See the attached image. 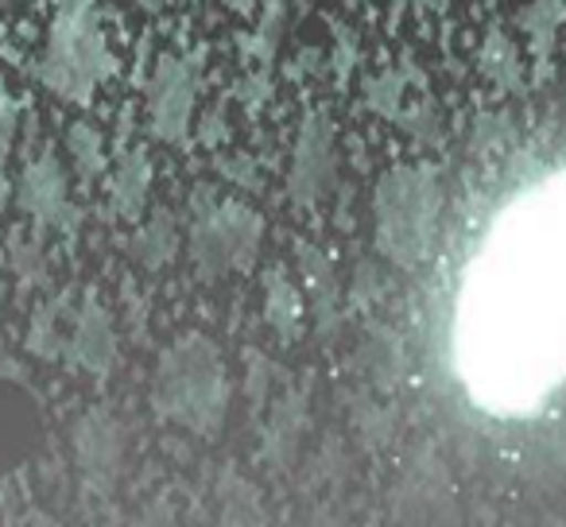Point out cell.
Here are the masks:
<instances>
[{
	"mask_svg": "<svg viewBox=\"0 0 566 527\" xmlns=\"http://www.w3.org/2000/svg\"><path fill=\"white\" fill-rule=\"evenodd\" d=\"M17 268L20 272H32V276H40V249L35 244H17Z\"/></svg>",
	"mask_w": 566,
	"mask_h": 527,
	"instance_id": "cell-18",
	"label": "cell"
},
{
	"mask_svg": "<svg viewBox=\"0 0 566 527\" xmlns=\"http://www.w3.org/2000/svg\"><path fill=\"white\" fill-rule=\"evenodd\" d=\"M198 105V59L164 55L148 82L151 133L164 144H179L190 133V117Z\"/></svg>",
	"mask_w": 566,
	"mask_h": 527,
	"instance_id": "cell-5",
	"label": "cell"
},
{
	"mask_svg": "<svg viewBox=\"0 0 566 527\" xmlns=\"http://www.w3.org/2000/svg\"><path fill=\"white\" fill-rule=\"evenodd\" d=\"M74 450H78L82 470L102 488H109L120 470V454H125L120 426L109 419V411H86V419H82L78 431H74Z\"/></svg>",
	"mask_w": 566,
	"mask_h": 527,
	"instance_id": "cell-8",
	"label": "cell"
},
{
	"mask_svg": "<svg viewBox=\"0 0 566 527\" xmlns=\"http://www.w3.org/2000/svg\"><path fill=\"white\" fill-rule=\"evenodd\" d=\"M17 194H20L24 213H32L35 218V225H48V229H71L74 225V205H71V198H66V179L51 156L28 164V171L20 175Z\"/></svg>",
	"mask_w": 566,
	"mask_h": 527,
	"instance_id": "cell-7",
	"label": "cell"
},
{
	"mask_svg": "<svg viewBox=\"0 0 566 527\" xmlns=\"http://www.w3.org/2000/svg\"><path fill=\"white\" fill-rule=\"evenodd\" d=\"M133 4H136V9H144V12H164L171 0H133Z\"/></svg>",
	"mask_w": 566,
	"mask_h": 527,
	"instance_id": "cell-19",
	"label": "cell"
},
{
	"mask_svg": "<svg viewBox=\"0 0 566 527\" xmlns=\"http://www.w3.org/2000/svg\"><path fill=\"white\" fill-rule=\"evenodd\" d=\"M349 4H365V0H349Z\"/></svg>",
	"mask_w": 566,
	"mask_h": 527,
	"instance_id": "cell-22",
	"label": "cell"
},
{
	"mask_svg": "<svg viewBox=\"0 0 566 527\" xmlns=\"http://www.w3.org/2000/svg\"><path fill=\"white\" fill-rule=\"evenodd\" d=\"M300 260H303V272H307V284L315 287V318H318V330H331L334 315H331V303L338 299V284H334V272L326 264V256L318 249H307L300 244Z\"/></svg>",
	"mask_w": 566,
	"mask_h": 527,
	"instance_id": "cell-12",
	"label": "cell"
},
{
	"mask_svg": "<svg viewBox=\"0 0 566 527\" xmlns=\"http://www.w3.org/2000/svg\"><path fill=\"white\" fill-rule=\"evenodd\" d=\"M148 187H151V167L140 151H128L120 159V171L113 179V213L120 218H136L144 210V198H148Z\"/></svg>",
	"mask_w": 566,
	"mask_h": 527,
	"instance_id": "cell-10",
	"label": "cell"
},
{
	"mask_svg": "<svg viewBox=\"0 0 566 527\" xmlns=\"http://www.w3.org/2000/svg\"><path fill=\"white\" fill-rule=\"evenodd\" d=\"M113 74V55L94 0H63L40 59V82L51 94L86 105Z\"/></svg>",
	"mask_w": 566,
	"mask_h": 527,
	"instance_id": "cell-1",
	"label": "cell"
},
{
	"mask_svg": "<svg viewBox=\"0 0 566 527\" xmlns=\"http://www.w3.org/2000/svg\"><path fill=\"white\" fill-rule=\"evenodd\" d=\"M260 249V218L241 202H218L190 229V260L202 280L249 268Z\"/></svg>",
	"mask_w": 566,
	"mask_h": 527,
	"instance_id": "cell-4",
	"label": "cell"
},
{
	"mask_svg": "<svg viewBox=\"0 0 566 527\" xmlns=\"http://www.w3.org/2000/svg\"><path fill=\"white\" fill-rule=\"evenodd\" d=\"M400 89H403L400 74L388 71V74H380L377 82H369V86H365V94H369L373 109L385 113V117H396V105H400Z\"/></svg>",
	"mask_w": 566,
	"mask_h": 527,
	"instance_id": "cell-16",
	"label": "cell"
},
{
	"mask_svg": "<svg viewBox=\"0 0 566 527\" xmlns=\"http://www.w3.org/2000/svg\"><path fill=\"white\" fill-rule=\"evenodd\" d=\"M334 179H338V151H334V128L326 117H307L300 128V144H295L292 159V179L287 190L300 205H311L318 198L331 194Z\"/></svg>",
	"mask_w": 566,
	"mask_h": 527,
	"instance_id": "cell-6",
	"label": "cell"
},
{
	"mask_svg": "<svg viewBox=\"0 0 566 527\" xmlns=\"http://www.w3.org/2000/svg\"><path fill=\"white\" fill-rule=\"evenodd\" d=\"M175 244H179V236H175L171 218H167V213H159L148 229H140V233H136L133 256L140 260V268H164L167 260L175 256Z\"/></svg>",
	"mask_w": 566,
	"mask_h": 527,
	"instance_id": "cell-13",
	"label": "cell"
},
{
	"mask_svg": "<svg viewBox=\"0 0 566 527\" xmlns=\"http://www.w3.org/2000/svg\"><path fill=\"white\" fill-rule=\"evenodd\" d=\"M226 4L233 12H252V9H256V0H226Z\"/></svg>",
	"mask_w": 566,
	"mask_h": 527,
	"instance_id": "cell-20",
	"label": "cell"
},
{
	"mask_svg": "<svg viewBox=\"0 0 566 527\" xmlns=\"http://www.w3.org/2000/svg\"><path fill=\"white\" fill-rule=\"evenodd\" d=\"M419 4H423V9H442L447 0H419Z\"/></svg>",
	"mask_w": 566,
	"mask_h": 527,
	"instance_id": "cell-21",
	"label": "cell"
},
{
	"mask_svg": "<svg viewBox=\"0 0 566 527\" xmlns=\"http://www.w3.org/2000/svg\"><path fill=\"white\" fill-rule=\"evenodd\" d=\"M151 403L164 419L182 423L198 434H210L226 419L229 384L218 361V349L202 338H187L159 361Z\"/></svg>",
	"mask_w": 566,
	"mask_h": 527,
	"instance_id": "cell-2",
	"label": "cell"
},
{
	"mask_svg": "<svg viewBox=\"0 0 566 527\" xmlns=\"http://www.w3.org/2000/svg\"><path fill=\"white\" fill-rule=\"evenodd\" d=\"M74 365L90 372H109L113 361H117V334H113V323L97 303H86L74 318V334L71 346H66Z\"/></svg>",
	"mask_w": 566,
	"mask_h": 527,
	"instance_id": "cell-9",
	"label": "cell"
},
{
	"mask_svg": "<svg viewBox=\"0 0 566 527\" xmlns=\"http://www.w3.org/2000/svg\"><path fill=\"white\" fill-rule=\"evenodd\" d=\"M12 133H17V109H12L9 94H4V89H0V164H4V159H9Z\"/></svg>",
	"mask_w": 566,
	"mask_h": 527,
	"instance_id": "cell-17",
	"label": "cell"
},
{
	"mask_svg": "<svg viewBox=\"0 0 566 527\" xmlns=\"http://www.w3.org/2000/svg\"><path fill=\"white\" fill-rule=\"evenodd\" d=\"M283 24H287V9H283V4H272L264 24H260V32L252 35V48H249L260 63H272L275 48H280V40H283Z\"/></svg>",
	"mask_w": 566,
	"mask_h": 527,
	"instance_id": "cell-15",
	"label": "cell"
},
{
	"mask_svg": "<svg viewBox=\"0 0 566 527\" xmlns=\"http://www.w3.org/2000/svg\"><path fill=\"white\" fill-rule=\"evenodd\" d=\"M439 182L423 167H396L377 187V244L396 264H419L434 241Z\"/></svg>",
	"mask_w": 566,
	"mask_h": 527,
	"instance_id": "cell-3",
	"label": "cell"
},
{
	"mask_svg": "<svg viewBox=\"0 0 566 527\" xmlns=\"http://www.w3.org/2000/svg\"><path fill=\"white\" fill-rule=\"evenodd\" d=\"M264 287H268V318H272V326L280 330V338H295L303 318L300 292H295L292 280L283 276V272H268Z\"/></svg>",
	"mask_w": 566,
	"mask_h": 527,
	"instance_id": "cell-11",
	"label": "cell"
},
{
	"mask_svg": "<svg viewBox=\"0 0 566 527\" xmlns=\"http://www.w3.org/2000/svg\"><path fill=\"white\" fill-rule=\"evenodd\" d=\"M71 156H74V164H78L82 179H94V175L102 171L105 151H102V136H97V128H90V125L71 128Z\"/></svg>",
	"mask_w": 566,
	"mask_h": 527,
	"instance_id": "cell-14",
	"label": "cell"
}]
</instances>
